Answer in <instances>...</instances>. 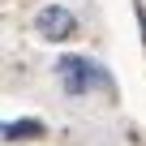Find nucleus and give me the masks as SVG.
Here are the masks:
<instances>
[{
  "label": "nucleus",
  "instance_id": "f257e3e1",
  "mask_svg": "<svg viewBox=\"0 0 146 146\" xmlns=\"http://www.w3.org/2000/svg\"><path fill=\"white\" fill-rule=\"evenodd\" d=\"M56 78L64 95H90V90H112V73L90 60V56H60L56 60Z\"/></svg>",
  "mask_w": 146,
  "mask_h": 146
},
{
  "label": "nucleus",
  "instance_id": "f03ea898",
  "mask_svg": "<svg viewBox=\"0 0 146 146\" xmlns=\"http://www.w3.org/2000/svg\"><path fill=\"white\" fill-rule=\"evenodd\" d=\"M35 30L47 43H64V39H73V30H78V17H73V9H64V5H43L35 13Z\"/></svg>",
  "mask_w": 146,
  "mask_h": 146
},
{
  "label": "nucleus",
  "instance_id": "7ed1b4c3",
  "mask_svg": "<svg viewBox=\"0 0 146 146\" xmlns=\"http://www.w3.org/2000/svg\"><path fill=\"white\" fill-rule=\"evenodd\" d=\"M47 125L35 120V116H22V120H9L5 125V142H26V137H43Z\"/></svg>",
  "mask_w": 146,
  "mask_h": 146
}]
</instances>
